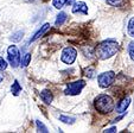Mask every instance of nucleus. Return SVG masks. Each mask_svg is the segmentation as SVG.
<instances>
[{
	"label": "nucleus",
	"instance_id": "f257e3e1",
	"mask_svg": "<svg viewBox=\"0 0 134 133\" xmlns=\"http://www.w3.org/2000/svg\"><path fill=\"white\" fill-rule=\"evenodd\" d=\"M118 50H119V44L115 40L108 39L102 42L100 45H97L95 54L100 60H107V58H110L111 56L115 55Z\"/></svg>",
	"mask_w": 134,
	"mask_h": 133
},
{
	"label": "nucleus",
	"instance_id": "f03ea898",
	"mask_svg": "<svg viewBox=\"0 0 134 133\" xmlns=\"http://www.w3.org/2000/svg\"><path fill=\"white\" fill-rule=\"evenodd\" d=\"M95 108L99 110L100 113H110L111 110L114 109V100L110 98L109 95H106V94H101L99 95L96 99H95Z\"/></svg>",
	"mask_w": 134,
	"mask_h": 133
},
{
	"label": "nucleus",
	"instance_id": "7ed1b4c3",
	"mask_svg": "<svg viewBox=\"0 0 134 133\" xmlns=\"http://www.w3.org/2000/svg\"><path fill=\"white\" fill-rule=\"evenodd\" d=\"M7 56L10 64L13 68H17L18 65L20 64V52H19V50H18V48L15 45H11L7 49Z\"/></svg>",
	"mask_w": 134,
	"mask_h": 133
},
{
	"label": "nucleus",
	"instance_id": "20e7f679",
	"mask_svg": "<svg viewBox=\"0 0 134 133\" xmlns=\"http://www.w3.org/2000/svg\"><path fill=\"white\" fill-rule=\"evenodd\" d=\"M84 86H86V82H84L83 80L71 82L68 84V87H66L64 93H65L66 95H77V94L81 93V91L84 88Z\"/></svg>",
	"mask_w": 134,
	"mask_h": 133
},
{
	"label": "nucleus",
	"instance_id": "39448f33",
	"mask_svg": "<svg viewBox=\"0 0 134 133\" xmlns=\"http://www.w3.org/2000/svg\"><path fill=\"white\" fill-rule=\"evenodd\" d=\"M115 80V74L113 71H107V73H103L101 75H99L97 77V81H99V86L101 88H107Z\"/></svg>",
	"mask_w": 134,
	"mask_h": 133
},
{
	"label": "nucleus",
	"instance_id": "423d86ee",
	"mask_svg": "<svg viewBox=\"0 0 134 133\" xmlns=\"http://www.w3.org/2000/svg\"><path fill=\"white\" fill-rule=\"evenodd\" d=\"M76 56H77V51L74 48H71V46H68V48H65L63 50V52H62L61 60L63 61L64 63H66V64H72L74 61L76 60Z\"/></svg>",
	"mask_w": 134,
	"mask_h": 133
},
{
	"label": "nucleus",
	"instance_id": "0eeeda50",
	"mask_svg": "<svg viewBox=\"0 0 134 133\" xmlns=\"http://www.w3.org/2000/svg\"><path fill=\"white\" fill-rule=\"evenodd\" d=\"M72 12L74 13H83V14H87V13H88V6H87L84 3H82V1H79V3L74 4Z\"/></svg>",
	"mask_w": 134,
	"mask_h": 133
},
{
	"label": "nucleus",
	"instance_id": "6e6552de",
	"mask_svg": "<svg viewBox=\"0 0 134 133\" xmlns=\"http://www.w3.org/2000/svg\"><path fill=\"white\" fill-rule=\"evenodd\" d=\"M129 102H131V99H129V98H125L124 100H121V101L119 102L116 110L119 112V113H124L125 110L127 109V107L129 106Z\"/></svg>",
	"mask_w": 134,
	"mask_h": 133
},
{
	"label": "nucleus",
	"instance_id": "1a4fd4ad",
	"mask_svg": "<svg viewBox=\"0 0 134 133\" xmlns=\"http://www.w3.org/2000/svg\"><path fill=\"white\" fill-rule=\"evenodd\" d=\"M41 99L43 100V102L45 103H51L52 102V94H51V92L49 91H43L41 93Z\"/></svg>",
	"mask_w": 134,
	"mask_h": 133
},
{
	"label": "nucleus",
	"instance_id": "9d476101",
	"mask_svg": "<svg viewBox=\"0 0 134 133\" xmlns=\"http://www.w3.org/2000/svg\"><path fill=\"white\" fill-rule=\"evenodd\" d=\"M49 28H50V25H49V24H44V25H43V26H42V29H41V30L38 31V32H37V33H36V35H35V36H33V37H32V38H31V40H32V42H33V40L38 39V38H39V37H42V36H43V35H44V33H45V32H46V31H48V30H49Z\"/></svg>",
	"mask_w": 134,
	"mask_h": 133
},
{
	"label": "nucleus",
	"instance_id": "9b49d317",
	"mask_svg": "<svg viewBox=\"0 0 134 133\" xmlns=\"http://www.w3.org/2000/svg\"><path fill=\"white\" fill-rule=\"evenodd\" d=\"M11 92H12V94H13V95H15V96L19 95V93L21 92V87H20V84L18 83L17 80L13 82L12 87H11Z\"/></svg>",
	"mask_w": 134,
	"mask_h": 133
},
{
	"label": "nucleus",
	"instance_id": "f8f14e48",
	"mask_svg": "<svg viewBox=\"0 0 134 133\" xmlns=\"http://www.w3.org/2000/svg\"><path fill=\"white\" fill-rule=\"evenodd\" d=\"M66 14L64 12H61L59 13L58 15H57V18H56V22H55V24H56V26H61L62 24L64 23V22H65L66 20Z\"/></svg>",
	"mask_w": 134,
	"mask_h": 133
},
{
	"label": "nucleus",
	"instance_id": "ddd939ff",
	"mask_svg": "<svg viewBox=\"0 0 134 133\" xmlns=\"http://www.w3.org/2000/svg\"><path fill=\"white\" fill-rule=\"evenodd\" d=\"M23 35H24L23 31H17V32H14L11 36V40H12V42H19V40H21V38H23Z\"/></svg>",
	"mask_w": 134,
	"mask_h": 133
},
{
	"label": "nucleus",
	"instance_id": "4468645a",
	"mask_svg": "<svg viewBox=\"0 0 134 133\" xmlns=\"http://www.w3.org/2000/svg\"><path fill=\"white\" fill-rule=\"evenodd\" d=\"M128 35L134 38V18H132L128 23Z\"/></svg>",
	"mask_w": 134,
	"mask_h": 133
},
{
	"label": "nucleus",
	"instance_id": "2eb2a0df",
	"mask_svg": "<svg viewBox=\"0 0 134 133\" xmlns=\"http://www.w3.org/2000/svg\"><path fill=\"white\" fill-rule=\"evenodd\" d=\"M64 4H66L65 3V0H52V5L55 6L56 8H62L64 6Z\"/></svg>",
	"mask_w": 134,
	"mask_h": 133
},
{
	"label": "nucleus",
	"instance_id": "dca6fc26",
	"mask_svg": "<svg viewBox=\"0 0 134 133\" xmlns=\"http://www.w3.org/2000/svg\"><path fill=\"white\" fill-rule=\"evenodd\" d=\"M59 120L63 121L65 124H72L75 121V118H71V116H65V115H61L59 116Z\"/></svg>",
	"mask_w": 134,
	"mask_h": 133
},
{
	"label": "nucleus",
	"instance_id": "f3484780",
	"mask_svg": "<svg viewBox=\"0 0 134 133\" xmlns=\"http://www.w3.org/2000/svg\"><path fill=\"white\" fill-rule=\"evenodd\" d=\"M30 61H31V54H26V55L24 56V58H23V62H21L23 67H26V65H29Z\"/></svg>",
	"mask_w": 134,
	"mask_h": 133
},
{
	"label": "nucleus",
	"instance_id": "a211bd4d",
	"mask_svg": "<svg viewBox=\"0 0 134 133\" xmlns=\"http://www.w3.org/2000/svg\"><path fill=\"white\" fill-rule=\"evenodd\" d=\"M107 4L110 6H120L122 4V0H107Z\"/></svg>",
	"mask_w": 134,
	"mask_h": 133
},
{
	"label": "nucleus",
	"instance_id": "6ab92c4d",
	"mask_svg": "<svg viewBox=\"0 0 134 133\" xmlns=\"http://www.w3.org/2000/svg\"><path fill=\"white\" fill-rule=\"evenodd\" d=\"M128 52H129V56L134 61V42H131L128 45Z\"/></svg>",
	"mask_w": 134,
	"mask_h": 133
},
{
	"label": "nucleus",
	"instance_id": "aec40b11",
	"mask_svg": "<svg viewBox=\"0 0 134 133\" xmlns=\"http://www.w3.org/2000/svg\"><path fill=\"white\" fill-rule=\"evenodd\" d=\"M37 127H38V130H41L39 132H44V133L48 132V128H46L45 126L43 125V123H41L39 120H37Z\"/></svg>",
	"mask_w": 134,
	"mask_h": 133
},
{
	"label": "nucleus",
	"instance_id": "412c9836",
	"mask_svg": "<svg viewBox=\"0 0 134 133\" xmlns=\"http://www.w3.org/2000/svg\"><path fill=\"white\" fill-rule=\"evenodd\" d=\"M94 73H95V70H94V68H88L84 70V74H86V76H88L89 78H91L94 76Z\"/></svg>",
	"mask_w": 134,
	"mask_h": 133
},
{
	"label": "nucleus",
	"instance_id": "4be33fe9",
	"mask_svg": "<svg viewBox=\"0 0 134 133\" xmlns=\"http://www.w3.org/2000/svg\"><path fill=\"white\" fill-rule=\"evenodd\" d=\"M7 68V63L3 57H0V70H5Z\"/></svg>",
	"mask_w": 134,
	"mask_h": 133
},
{
	"label": "nucleus",
	"instance_id": "5701e85b",
	"mask_svg": "<svg viewBox=\"0 0 134 133\" xmlns=\"http://www.w3.org/2000/svg\"><path fill=\"white\" fill-rule=\"evenodd\" d=\"M104 132H107V133H111V132H116V128L115 127H111V128H108V130H106Z\"/></svg>",
	"mask_w": 134,
	"mask_h": 133
},
{
	"label": "nucleus",
	"instance_id": "b1692460",
	"mask_svg": "<svg viewBox=\"0 0 134 133\" xmlns=\"http://www.w3.org/2000/svg\"><path fill=\"white\" fill-rule=\"evenodd\" d=\"M65 3L68 4V5H74V4H75V0H65Z\"/></svg>",
	"mask_w": 134,
	"mask_h": 133
},
{
	"label": "nucleus",
	"instance_id": "393cba45",
	"mask_svg": "<svg viewBox=\"0 0 134 133\" xmlns=\"http://www.w3.org/2000/svg\"><path fill=\"white\" fill-rule=\"evenodd\" d=\"M3 80H4V74H3V71L0 70V82H1Z\"/></svg>",
	"mask_w": 134,
	"mask_h": 133
},
{
	"label": "nucleus",
	"instance_id": "a878e982",
	"mask_svg": "<svg viewBox=\"0 0 134 133\" xmlns=\"http://www.w3.org/2000/svg\"><path fill=\"white\" fill-rule=\"evenodd\" d=\"M29 1H33V0H29Z\"/></svg>",
	"mask_w": 134,
	"mask_h": 133
}]
</instances>
